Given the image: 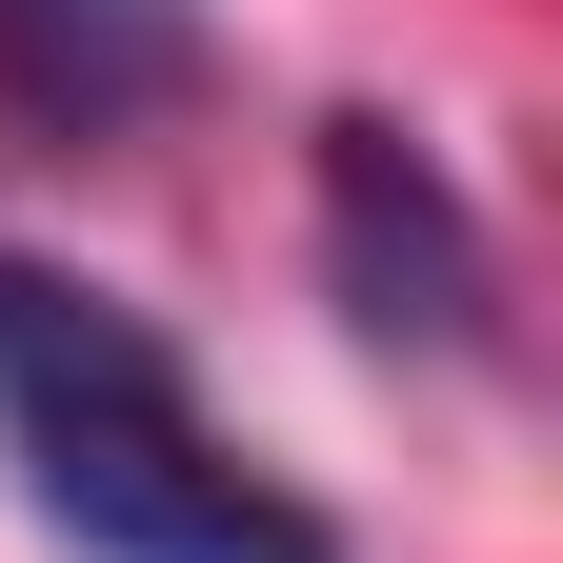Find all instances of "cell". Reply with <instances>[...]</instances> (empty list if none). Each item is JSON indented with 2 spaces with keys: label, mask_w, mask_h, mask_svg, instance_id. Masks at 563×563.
Wrapping results in <instances>:
<instances>
[{
  "label": "cell",
  "mask_w": 563,
  "mask_h": 563,
  "mask_svg": "<svg viewBox=\"0 0 563 563\" xmlns=\"http://www.w3.org/2000/svg\"><path fill=\"white\" fill-rule=\"evenodd\" d=\"M0 443H21V504L81 563H342V523L302 483L222 443L181 342L60 262H0Z\"/></svg>",
  "instance_id": "1"
},
{
  "label": "cell",
  "mask_w": 563,
  "mask_h": 563,
  "mask_svg": "<svg viewBox=\"0 0 563 563\" xmlns=\"http://www.w3.org/2000/svg\"><path fill=\"white\" fill-rule=\"evenodd\" d=\"M201 0H0V121L21 141H141V121H181L201 101Z\"/></svg>",
  "instance_id": "3"
},
{
  "label": "cell",
  "mask_w": 563,
  "mask_h": 563,
  "mask_svg": "<svg viewBox=\"0 0 563 563\" xmlns=\"http://www.w3.org/2000/svg\"><path fill=\"white\" fill-rule=\"evenodd\" d=\"M322 282H342L363 342H402V363H483V342H504V242L463 222L443 141H402L383 101L322 121Z\"/></svg>",
  "instance_id": "2"
}]
</instances>
